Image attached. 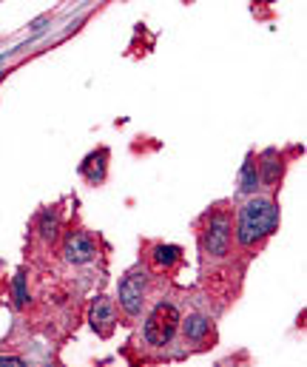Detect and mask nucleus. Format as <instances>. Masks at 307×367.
<instances>
[{
    "mask_svg": "<svg viewBox=\"0 0 307 367\" xmlns=\"http://www.w3.org/2000/svg\"><path fill=\"white\" fill-rule=\"evenodd\" d=\"M177 257H180L177 245H159V248H157V262H162V265H171Z\"/></svg>",
    "mask_w": 307,
    "mask_h": 367,
    "instance_id": "nucleus-9",
    "label": "nucleus"
},
{
    "mask_svg": "<svg viewBox=\"0 0 307 367\" xmlns=\"http://www.w3.org/2000/svg\"><path fill=\"white\" fill-rule=\"evenodd\" d=\"M228 239H231L228 220H213V222H210V228H208L205 248H208L210 254H225V251H228Z\"/></svg>",
    "mask_w": 307,
    "mask_h": 367,
    "instance_id": "nucleus-5",
    "label": "nucleus"
},
{
    "mask_svg": "<svg viewBox=\"0 0 307 367\" xmlns=\"http://www.w3.org/2000/svg\"><path fill=\"white\" fill-rule=\"evenodd\" d=\"M111 319H114V310H111V305H108L106 299H100V302L94 305V310H92V322H94V328L106 331Z\"/></svg>",
    "mask_w": 307,
    "mask_h": 367,
    "instance_id": "nucleus-6",
    "label": "nucleus"
},
{
    "mask_svg": "<svg viewBox=\"0 0 307 367\" xmlns=\"http://www.w3.org/2000/svg\"><path fill=\"white\" fill-rule=\"evenodd\" d=\"M143 294H145V273H128L120 285V305L131 313L137 316L140 308H143Z\"/></svg>",
    "mask_w": 307,
    "mask_h": 367,
    "instance_id": "nucleus-3",
    "label": "nucleus"
},
{
    "mask_svg": "<svg viewBox=\"0 0 307 367\" xmlns=\"http://www.w3.org/2000/svg\"><path fill=\"white\" fill-rule=\"evenodd\" d=\"M185 333H188V339H202L205 333H208V319L205 316H191L188 322H185Z\"/></svg>",
    "mask_w": 307,
    "mask_h": 367,
    "instance_id": "nucleus-8",
    "label": "nucleus"
},
{
    "mask_svg": "<svg viewBox=\"0 0 307 367\" xmlns=\"http://www.w3.org/2000/svg\"><path fill=\"white\" fill-rule=\"evenodd\" d=\"M256 182H259L256 166H253V159H248L245 166H242V174H239V188H242L245 194H250V191H256Z\"/></svg>",
    "mask_w": 307,
    "mask_h": 367,
    "instance_id": "nucleus-7",
    "label": "nucleus"
},
{
    "mask_svg": "<svg viewBox=\"0 0 307 367\" xmlns=\"http://www.w3.org/2000/svg\"><path fill=\"white\" fill-rule=\"evenodd\" d=\"M276 177V166H273V154H268V180Z\"/></svg>",
    "mask_w": 307,
    "mask_h": 367,
    "instance_id": "nucleus-12",
    "label": "nucleus"
},
{
    "mask_svg": "<svg viewBox=\"0 0 307 367\" xmlns=\"http://www.w3.org/2000/svg\"><path fill=\"white\" fill-rule=\"evenodd\" d=\"M177 328H180V313H177V308L159 302V305L151 310V316L145 319V339H148L151 345H165V342H171L173 333H177Z\"/></svg>",
    "mask_w": 307,
    "mask_h": 367,
    "instance_id": "nucleus-2",
    "label": "nucleus"
},
{
    "mask_svg": "<svg viewBox=\"0 0 307 367\" xmlns=\"http://www.w3.org/2000/svg\"><path fill=\"white\" fill-rule=\"evenodd\" d=\"M0 364H23L20 359H12V356H0Z\"/></svg>",
    "mask_w": 307,
    "mask_h": 367,
    "instance_id": "nucleus-13",
    "label": "nucleus"
},
{
    "mask_svg": "<svg viewBox=\"0 0 307 367\" xmlns=\"http://www.w3.org/2000/svg\"><path fill=\"white\" fill-rule=\"evenodd\" d=\"M92 257H94V242L89 236H85V233L69 236V242H66V259L69 262L83 265V262H92Z\"/></svg>",
    "mask_w": 307,
    "mask_h": 367,
    "instance_id": "nucleus-4",
    "label": "nucleus"
},
{
    "mask_svg": "<svg viewBox=\"0 0 307 367\" xmlns=\"http://www.w3.org/2000/svg\"><path fill=\"white\" fill-rule=\"evenodd\" d=\"M276 222H279V211H276L273 202H268V199H253V202H248V206L242 208L236 236H239L242 245H253L256 239L268 236V233L276 228Z\"/></svg>",
    "mask_w": 307,
    "mask_h": 367,
    "instance_id": "nucleus-1",
    "label": "nucleus"
},
{
    "mask_svg": "<svg viewBox=\"0 0 307 367\" xmlns=\"http://www.w3.org/2000/svg\"><path fill=\"white\" fill-rule=\"evenodd\" d=\"M17 305H26V288H23V273L17 276Z\"/></svg>",
    "mask_w": 307,
    "mask_h": 367,
    "instance_id": "nucleus-11",
    "label": "nucleus"
},
{
    "mask_svg": "<svg viewBox=\"0 0 307 367\" xmlns=\"http://www.w3.org/2000/svg\"><path fill=\"white\" fill-rule=\"evenodd\" d=\"M55 225H57V220L52 214L43 217V236H55Z\"/></svg>",
    "mask_w": 307,
    "mask_h": 367,
    "instance_id": "nucleus-10",
    "label": "nucleus"
}]
</instances>
